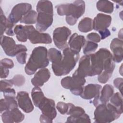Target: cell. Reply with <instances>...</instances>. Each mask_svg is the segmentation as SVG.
<instances>
[{
	"label": "cell",
	"mask_w": 123,
	"mask_h": 123,
	"mask_svg": "<svg viewBox=\"0 0 123 123\" xmlns=\"http://www.w3.org/2000/svg\"><path fill=\"white\" fill-rule=\"evenodd\" d=\"M90 73L89 76L99 74L105 71L113 73L115 63L113 56L107 49H100L95 53L90 54Z\"/></svg>",
	"instance_id": "cell-1"
},
{
	"label": "cell",
	"mask_w": 123,
	"mask_h": 123,
	"mask_svg": "<svg viewBox=\"0 0 123 123\" xmlns=\"http://www.w3.org/2000/svg\"><path fill=\"white\" fill-rule=\"evenodd\" d=\"M56 9L59 15H66V21L68 25H73L85 13V2L81 0H75L72 3L58 5L56 6Z\"/></svg>",
	"instance_id": "cell-2"
},
{
	"label": "cell",
	"mask_w": 123,
	"mask_h": 123,
	"mask_svg": "<svg viewBox=\"0 0 123 123\" xmlns=\"http://www.w3.org/2000/svg\"><path fill=\"white\" fill-rule=\"evenodd\" d=\"M78 52L67 47L63 49V56L61 61L56 64H52V69L57 76L68 74L75 66L79 60Z\"/></svg>",
	"instance_id": "cell-3"
},
{
	"label": "cell",
	"mask_w": 123,
	"mask_h": 123,
	"mask_svg": "<svg viewBox=\"0 0 123 123\" xmlns=\"http://www.w3.org/2000/svg\"><path fill=\"white\" fill-rule=\"evenodd\" d=\"M48 54V50L44 47L39 46L34 48L25 68L26 74L32 75L37 69L47 67L49 64Z\"/></svg>",
	"instance_id": "cell-4"
},
{
	"label": "cell",
	"mask_w": 123,
	"mask_h": 123,
	"mask_svg": "<svg viewBox=\"0 0 123 123\" xmlns=\"http://www.w3.org/2000/svg\"><path fill=\"white\" fill-rule=\"evenodd\" d=\"M36 29L40 32L45 31L53 22V5L49 0H39L37 5Z\"/></svg>",
	"instance_id": "cell-5"
},
{
	"label": "cell",
	"mask_w": 123,
	"mask_h": 123,
	"mask_svg": "<svg viewBox=\"0 0 123 123\" xmlns=\"http://www.w3.org/2000/svg\"><path fill=\"white\" fill-rule=\"evenodd\" d=\"M95 122L111 123L120 117L122 113L111 103H102L96 106L94 111Z\"/></svg>",
	"instance_id": "cell-6"
},
{
	"label": "cell",
	"mask_w": 123,
	"mask_h": 123,
	"mask_svg": "<svg viewBox=\"0 0 123 123\" xmlns=\"http://www.w3.org/2000/svg\"><path fill=\"white\" fill-rule=\"evenodd\" d=\"M55 106V102L53 99L45 97L43 98L37 107L42 112L39 118L41 123H52V120L57 115Z\"/></svg>",
	"instance_id": "cell-7"
},
{
	"label": "cell",
	"mask_w": 123,
	"mask_h": 123,
	"mask_svg": "<svg viewBox=\"0 0 123 123\" xmlns=\"http://www.w3.org/2000/svg\"><path fill=\"white\" fill-rule=\"evenodd\" d=\"M86 82L85 78L73 74L72 77L67 76L62 78L61 84L64 88L70 89L72 94L80 96L83 91V86Z\"/></svg>",
	"instance_id": "cell-8"
},
{
	"label": "cell",
	"mask_w": 123,
	"mask_h": 123,
	"mask_svg": "<svg viewBox=\"0 0 123 123\" xmlns=\"http://www.w3.org/2000/svg\"><path fill=\"white\" fill-rule=\"evenodd\" d=\"M32 9V5L28 3H20L15 5L7 19V23L14 25Z\"/></svg>",
	"instance_id": "cell-9"
},
{
	"label": "cell",
	"mask_w": 123,
	"mask_h": 123,
	"mask_svg": "<svg viewBox=\"0 0 123 123\" xmlns=\"http://www.w3.org/2000/svg\"><path fill=\"white\" fill-rule=\"evenodd\" d=\"M71 31L65 26L56 28L53 33V39L55 46L60 49L68 47L67 40L71 35Z\"/></svg>",
	"instance_id": "cell-10"
},
{
	"label": "cell",
	"mask_w": 123,
	"mask_h": 123,
	"mask_svg": "<svg viewBox=\"0 0 123 123\" xmlns=\"http://www.w3.org/2000/svg\"><path fill=\"white\" fill-rule=\"evenodd\" d=\"M28 39L32 44H50L52 39L48 33H43L36 30L32 25L30 29Z\"/></svg>",
	"instance_id": "cell-11"
},
{
	"label": "cell",
	"mask_w": 123,
	"mask_h": 123,
	"mask_svg": "<svg viewBox=\"0 0 123 123\" xmlns=\"http://www.w3.org/2000/svg\"><path fill=\"white\" fill-rule=\"evenodd\" d=\"M2 122L4 123H20L25 119V115L17 108L6 111L1 113Z\"/></svg>",
	"instance_id": "cell-12"
},
{
	"label": "cell",
	"mask_w": 123,
	"mask_h": 123,
	"mask_svg": "<svg viewBox=\"0 0 123 123\" xmlns=\"http://www.w3.org/2000/svg\"><path fill=\"white\" fill-rule=\"evenodd\" d=\"M113 93V87L109 84L105 85L101 88L99 95L94 98L93 101L94 105L96 107L100 104L108 103Z\"/></svg>",
	"instance_id": "cell-13"
},
{
	"label": "cell",
	"mask_w": 123,
	"mask_h": 123,
	"mask_svg": "<svg viewBox=\"0 0 123 123\" xmlns=\"http://www.w3.org/2000/svg\"><path fill=\"white\" fill-rule=\"evenodd\" d=\"M16 99L19 107L24 112L29 113L33 111L34 106L27 92L23 91L18 92Z\"/></svg>",
	"instance_id": "cell-14"
},
{
	"label": "cell",
	"mask_w": 123,
	"mask_h": 123,
	"mask_svg": "<svg viewBox=\"0 0 123 123\" xmlns=\"http://www.w3.org/2000/svg\"><path fill=\"white\" fill-rule=\"evenodd\" d=\"M90 73V54L85 55L80 59L78 67L73 74L85 78L86 76H89Z\"/></svg>",
	"instance_id": "cell-15"
},
{
	"label": "cell",
	"mask_w": 123,
	"mask_h": 123,
	"mask_svg": "<svg viewBox=\"0 0 123 123\" xmlns=\"http://www.w3.org/2000/svg\"><path fill=\"white\" fill-rule=\"evenodd\" d=\"M111 17L110 15L99 13L93 21V29L99 31L107 29L111 25Z\"/></svg>",
	"instance_id": "cell-16"
},
{
	"label": "cell",
	"mask_w": 123,
	"mask_h": 123,
	"mask_svg": "<svg viewBox=\"0 0 123 123\" xmlns=\"http://www.w3.org/2000/svg\"><path fill=\"white\" fill-rule=\"evenodd\" d=\"M123 40L118 38H113L111 43L110 49L113 54L112 56L114 62L119 63L123 60Z\"/></svg>",
	"instance_id": "cell-17"
},
{
	"label": "cell",
	"mask_w": 123,
	"mask_h": 123,
	"mask_svg": "<svg viewBox=\"0 0 123 123\" xmlns=\"http://www.w3.org/2000/svg\"><path fill=\"white\" fill-rule=\"evenodd\" d=\"M0 45L7 55L11 57L16 56L17 45L12 38L5 36H1Z\"/></svg>",
	"instance_id": "cell-18"
},
{
	"label": "cell",
	"mask_w": 123,
	"mask_h": 123,
	"mask_svg": "<svg viewBox=\"0 0 123 123\" xmlns=\"http://www.w3.org/2000/svg\"><path fill=\"white\" fill-rule=\"evenodd\" d=\"M102 88V86L98 84H89L85 87L80 97L85 99H90L97 97Z\"/></svg>",
	"instance_id": "cell-19"
},
{
	"label": "cell",
	"mask_w": 123,
	"mask_h": 123,
	"mask_svg": "<svg viewBox=\"0 0 123 123\" xmlns=\"http://www.w3.org/2000/svg\"><path fill=\"white\" fill-rule=\"evenodd\" d=\"M50 77V73L47 68H42L37 71L31 79V83L35 86H42Z\"/></svg>",
	"instance_id": "cell-20"
},
{
	"label": "cell",
	"mask_w": 123,
	"mask_h": 123,
	"mask_svg": "<svg viewBox=\"0 0 123 123\" xmlns=\"http://www.w3.org/2000/svg\"><path fill=\"white\" fill-rule=\"evenodd\" d=\"M86 42V39L83 36L74 33L70 37L68 44L72 50L79 53L82 47L84 46Z\"/></svg>",
	"instance_id": "cell-21"
},
{
	"label": "cell",
	"mask_w": 123,
	"mask_h": 123,
	"mask_svg": "<svg viewBox=\"0 0 123 123\" xmlns=\"http://www.w3.org/2000/svg\"><path fill=\"white\" fill-rule=\"evenodd\" d=\"M32 25H16L13 29L17 40L20 42H26L28 39V36Z\"/></svg>",
	"instance_id": "cell-22"
},
{
	"label": "cell",
	"mask_w": 123,
	"mask_h": 123,
	"mask_svg": "<svg viewBox=\"0 0 123 123\" xmlns=\"http://www.w3.org/2000/svg\"><path fill=\"white\" fill-rule=\"evenodd\" d=\"M17 108V103L15 98H4L1 99L0 101V111L3 112Z\"/></svg>",
	"instance_id": "cell-23"
},
{
	"label": "cell",
	"mask_w": 123,
	"mask_h": 123,
	"mask_svg": "<svg viewBox=\"0 0 123 123\" xmlns=\"http://www.w3.org/2000/svg\"><path fill=\"white\" fill-rule=\"evenodd\" d=\"M97 9L102 12L111 13L113 11V3L109 0H100L97 3Z\"/></svg>",
	"instance_id": "cell-24"
},
{
	"label": "cell",
	"mask_w": 123,
	"mask_h": 123,
	"mask_svg": "<svg viewBox=\"0 0 123 123\" xmlns=\"http://www.w3.org/2000/svg\"><path fill=\"white\" fill-rule=\"evenodd\" d=\"M78 28L79 30L83 33H87L93 29V20L89 17L82 19L79 23Z\"/></svg>",
	"instance_id": "cell-25"
},
{
	"label": "cell",
	"mask_w": 123,
	"mask_h": 123,
	"mask_svg": "<svg viewBox=\"0 0 123 123\" xmlns=\"http://www.w3.org/2000/svg\"><path fill=\"white\" fill-rule=\"evenodd\" d=\"M48 58L52 64H56L59 62L62 58L61 52L55 48H50L48 50Z\"/></svg>",
	"instance_id": "cell-26"
},
{
	"label": "cell",
	"mask_w": 123,
	"mask_h": 123,
	"mask_svg": "<svg viewBox=\"0 0 123 123\" xmlns=\"http://www.w3.org/2000/svg\"><path fill=\"white\" fill-rule=\"evenodd\" d=\"M31 96L34 104L37 107L41 100L45 97L42 90L38 86H35L32 89Z\"/></svg>",
	"instance_id": "cell-27"
},
{
	"label": "cell",
	"mask_w": 123,
	"mask_h": 123,
	"mask_svg": "<svg viewBox=\"0 0 123 123\" xmlns=\"http://www.w3.org/2000/svg\"><path fill=\"white\" fill-rule=\"evenodd\" d=\"M85 113V111L82 107L75 106L72 103H69V108L66 114L69 115L73 118H78Z\"/></svg>",
	"instance_id": "cell-28"
},
{
	"label": "cell",
	"mask_w": 123,
	"mask_h": 123,
	"mask_svg": "<svg viewBox=\"0 0 123 123\" xmlns=\"http://www.w3.org/2000/svg\"><path fill=\"white\" fill-rule=\"evenodd\" d=\"M111 103L118 110L123 113V97L122 95L119 92L113 94L110 98Z\"/></svg>",
	"instance_id": "cell-29"
},
{
	"label": "cell",
	"mask_w": 123,
	"mask_h": 123,
	"mask_svg": "<svg viewBox=\"0 0 123 123\" xmlns=\"http://www.w3.org/2000/svg\"><path fill=\"white\" fill-rule=\"evenodd\" d=\"M37 13L34 10H31L26 14L21 20L20 22L25 24H34L37 22Z\"/></svg>",
	"instance_id": "cell-30"
},
{
	"label": "cell",
	"mask_w": 123,
	"mask_h": 123,
	"mask_svg": "<svg viewBox=\"0 0 123 123\" xmlns=\"http://www.w3.org/2000/svg\"><path fill=\"white\" fill-rule=\"evenodd\" d=\"M98 45L97 43L88 41L86 42L83 47V53L85 55L93 53L97 49Z\"/></svg>",
	"instance_id": "cell-31"
},
{
	"label": "cell",
	"mask_w": 123,
	"mask_h": 123,
	"mask_svg": "<svg viewBox=\"0 0 123 123\" xmlns=\"http://www.w3.org/2000/svg\"><path fill=\"white\" fill-rule=\"evenodd\" d=\"M66 123H91V121L89 116L85 113L78 118H73L69 116L67 119Z\"/></svg>",
	"instance_id": "cell-32"
},
{
	"label": "cell",
	"mask_w": 123,
	"mask_h": 123,
	"mask_svg": "<svg viewBox=\"0 0 123 123\" xmlns=\"http://www.w3.org/2000/svg\"><path fill=\"white\" fill-rule=\"evenodd\" d=\"M112 74V73L103 71L99 74L98 75V80L99 83L102 84H105L111 78Z\"/></svg>",
	"instance_id": "cell-33"
},
{
	"label": "cell",
	"mask_w": 123,
	"mask_h": 123,
	"mask_svg": "<svg viewBox=\"0 0 123 123\" xmlns=\"http://www.w3.org/2000/svg\"><path fill=\"white\" fill-rule=\"evenodd\" d=\"M7 24V19H6L2 10L0 8V36H3V33L5 32Z\"/></svg>",
	"instance_id": "cell-34"
},
{
	"label": "cell",
	"mask_w": 123,
	"mask_h": 123,
	"mask_svg": "<svg viewBox=\"0 0 123 123\" xmlns=\"http://www.w3.org/2000/svg\"><path fill=\"white\" fill-rule=\"evenodd\" d=\"M57 109L62 114H66L69 108V103H66L63 102H59L57 104Z\"/></svg>",
	"instance_id": "cell-35"
},
{
	"label": "cell",
	"mask_w": 123,
	"mask_h": 123,
	"mask_svg": "<svg viewBox=\"0 0 123 123\" xmlns=\"http://www.w3.org/2000/svg\"><path fill=\"white\" fill-rule=\"evenodd\" d=\"M13 85L16 86H22L25 84V78L21 74H16L12 79Z\"/></svg>",
	"instance_id": "cell-36"
},
{
	"label": "cell",
	"mask_w": 123,
	"mask_h": 123,
	"mask_svg": "<svg viewBox=\"0 0 123 123\" xmlns=\"http://www.w3.org/2000/svg\"><path fill=\"white\" fill-rule=\"evenodd\" d=\"M13 85L12 79L1 80L0 81V91L3 92L5 89L11 88Z\"/></svg>",
	"instance_id": "cell-37"
},
{
	"label": "cell",
	"mask_w": 123,
	"mask_h": 123,
	"mask_svg": "<svg viewBox=\"0 0 123 123\" xmlns=\"http://www.w3.org/2000/svg\"><path fill=\"white\" fill-rule=\"evenodd\" d=\"M86 38L88 41L96 43L100 42L101 40L100 36L98 34L94 32L88 34L86 36Z\"/></svg>",
	"instance_id": "cell-38"
},
{
	"label": "cell",
	"mask_w": 123,
	"mask_h": 123,
	"mask_svg": "<svg viewBox=\"0 0 123 123\" xmlns=\"http://www.w3.org/2000/svg\"><path fill=\"white\" fill-rule=\"evenodd\" d=\"M0 65L8 69H11L13 67L14 63L12 60L7 58H4L1 60Z\"/></svg>",
	"instance_id": "cell-39"
},
{
	"label": "cell",
	"mask_w": 123,
	"mask_h": 123,
	"mask_svg": "<svg viewBox=\"0 0 123 123\" xmlns=\"http://www.w3.org/2000/svg\"><path fill=\"white\" fill-rule=\"evenodd\" d=\"M4 98H15V91L13 88H8L3 91Z\"/></svg>",
	"instance_id": "cell-40"
},
{
	"label": "cell",
	"mask_w": 123,
	"mask_h": 123,
	"mask_svg": "<svg viewBox=\"0 0 123 123\" xmlns=\"http://www.w3.org/2000/svg\"><path fill=\"white\" fill-rule=\"evenodd\" d=\"M27 54L26 52H22L18 53L16 55L18 62L21 64H24L26 63Z\"/></svg>",
	"instance_id": "cell-41"
},
{
	"label": "cell",
	"mask_w": 123,
	"mask_h": 123,
	"mask_svg": "<svg viewBox=\"0 0 123 123\" xmlns=\"http://www.w3.org/2000/svg\"><path fill=\"white\" fill-rule=\"evenodd\" d=\"M123 79L122 78H117L114 80L113 84L115 87L119 90L121 94L122 95L123 89Z\"/></svg>",
	"instance_id": "cell-42"
},
{
	"label": "cell",
	"mask_w": 123,
	"mask_h": 123,
	"mask_svg": "<svg viewBox=\"0 0 123 123\" xmlns=\"http://www.w3.org/2000/svg\"><path fill=\"white\" fill-rule=\"evenodd\" d=\"M0 78H6L9 74V70L8 68H6L1 65H0Z\"/></svg>",
	"instance_id": "cell-43"
},
{
	"label": "cell",
	"mask_w": 123,
	"mask_h": 123,
	"mask_svg": "<svg viewBox=\"0 0 123 123\" xmlns=\"http://www.w3.org/2000/svg\"><path fill=\"white\" fill-rule=\"evenodd\" d=\"M99 34L100 35V38L101 39H104L107 37H108L110 36L111 35V32L109 31V29H106L102 31H98Z\"/></svg>",
	"instance_id": "cell-44"
},
{
	"label": "cell",
	"mask_w": 123,
	"mask_h": 123,
	"mask_svg": "<svg viewBox=\"0 0 123 123\" xmlns=\"http://www.w3.org/2000/svg\"><path fill=\"white\" fill-rule=\"evenodd\" d=\"M123 29H121L118 33V37L119 39L123 40Z\"/></svg>",
	"instance_id": "cell-45"
}]
</instances>
